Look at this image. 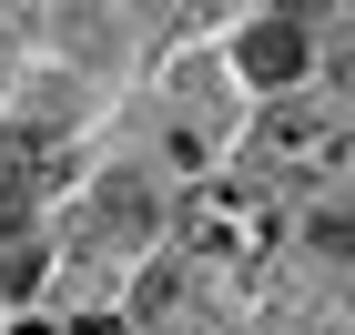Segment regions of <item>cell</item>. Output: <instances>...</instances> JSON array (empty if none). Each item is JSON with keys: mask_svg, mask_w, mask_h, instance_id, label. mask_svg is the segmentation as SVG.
I'll use <instances>...</instances> for the list:
<instances>
[{"mask_svg": "<svg viewBox=\"0 0 355 335\" xmlns=\"http://www.w3.org/2000/svg\"><path fill=\"white\" fill-rule=\"evenodd\" d=\"M132 315H142V325H163V315H183V284H173V275H142Z\"/></svg>", "mask_w": 355, "mask_h": 335, "instance_id": "6", "label": "cell"}, {"mask_svg": "<svg viewBox=\"0 0 355 335\" xmlns=\"http://www.w3.org/2000/svg\"><path fill=\"white\" fill-rule=\"evenodd\" d=\"M234 61H244V82H304V21H264V31H244L234 41Z\"/></svg>", "mask_w": 355, "mask_h": 335, "instance_id": "3", "label": "cell"}, {"mask_svg": "<svg viewBox=\"0 0 355 335\" xmlns=\"http://www.w3.org/2000/svg\"><path fill=\"white\" fill-rule=\"evenodd\" d=\"M254 153H264L284 183H325V173H345V112L335 102H274L264 112V132H254Z\"/></svg>", "mask_w": 355, "mask_h": 335, "instance_id": "2", "label": "cell"}, {"mask_svg": "<svg viewBox=\"0 0 355 335\" xmlns=\"http://www.w3.org/2000/svg\"><path fill=\"white\" fill-rule=\"evenodd\" d=\"M183 254H193V264L254 275V264L274 254V203L254 194V183H203V194L183 203Z\"/></svg>", "mask_w": 355, "mask_h": 335, "instance_id": "1", "label": "cell"}, {"mask_svg": "<svg viewBox=\"0 0 355 335\" xmlns=\"http://www.w3.org/2000/svg\"><path fill=\"white\" fill-rule=\"evenodd\" d=\"M21 335H51V325H21Z\"/></svg>", "mask_w": 355, "mask_h": 335, "instance_id": "10", "label": "cell"}, {"mask_svg": "<svg viewBox=\"0 0 355 335\" xmlns=\"http://www.w3.org/2000/svg\"><path fill=\"white\" fill-rule=\"evenodd\" d=\"M102 214H112V234H142V214H153V194H142L132 173H122V183L102 194Z\"/></svg>", "mask_w": 355, "mask_h": 335, "instance_id": "5", "label": "cell"}, {"mask_svg": "<svg viewBox=\"0 0 355 335\" xmlns=\"http://www.w3.org/2000/svg\"><path fill=\"white\" fill-rule=\"evenodd\" d=\"M71 335H122V325H112V315H82V325H71Z\"/></svg>", "mask_w": 355, "mask_h": 335, "instance_id": "8", "label": "cell"}, {"mask_svg": "<svg viewBox=\"0 0 355 335\" xmlns=\"http://www.w3.org/2000/svg\"><path fill=\"white\" fill-rule=\"evenodd\" d=\"M0 284H10V295H31V284H41V234H10V254H0Z\"/></svg>", "mask_w": 355, "mask_h": 335, "instance_id": "4", "label": "cell"}, {"mask_svg": "<svg viewBox=\"0 0 355 335\" xmlns=\"http://www.w3.org/2000/svg\"><path fill=\"white\" fill-rule=\"evenodd\" d=\"M173 10H183V21H203V10H214V0H173Z\"/></svg>", "mask_w": 355, "mask_h": 335, "instance_id": "9", "label": "cell"}, {"mask_svg": "<svg viewBox=\"0 0 355 335\" xmlns=\"http://www.w3.org/2000/svg\"><path fill=\"white\" fill-rule=\"evenodd\" d=\"M315 254H335V264H345V254H355V223H345V214H315Z\"/></svg>", "mask_w": 355, "mask_h": 335, "instance_id": "7", "label": "cell"}]
</instances>
